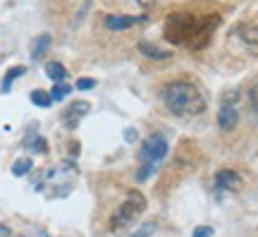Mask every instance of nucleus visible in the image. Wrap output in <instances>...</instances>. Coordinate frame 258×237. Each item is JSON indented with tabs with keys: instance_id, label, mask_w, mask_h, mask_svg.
Returning a JSON list of instances; mask_svg holds the SVG:
<instances>
[{
	"instance_id": "nucleus-4",
	"label": "nucleus",
	"mask_w": 258,
	"mask_h": 237,
	"mask_svg": "<svg viewBox=\"0 0 258 237\" xmlns=\"http://www.w3.org/2000/svg\"><path fill=\"white\" fill-rule=\"evenodd\" d=\"M237 99L239 93L237 91H227L222 96L220 110H218V125L222 129H234L237 122H239V110H237Z\"/></svg>"
},
{
	"instance_id": "nucleus-19",
	"label": "nucleus",
	"mask_w": 258,
	"mask_h": 237,
	"mask_svg": "<svg viewBox=\"0 0 258 237\" xmlns=\"http://www.w3.org/2000/svg\"><path fill=\"white\" fill-rule=\"evenodd\" d=\"M93 86H96V79H91V77H82V79L77 82V89H79V91H89Z\"/></svg>"
},
{
	"instance_id": "nucleus-22",
	"label": "nucleus",
	"mask_w": 258,
	"mask_h": 237,
	"mask_svg": "<svg viewBox=\"0 0 258 237\" xmlns=\"http://www.w3.org/2000/svg\"><path fill=\"white\" fill-rule=\"evenodd\" d=\"M34 151H46V139H41V137H36V141H34Z\"/></svg>"
},
{
	"instance_id": "nucleus-14",
	"label": "nucleus",
	"mask_w": 258,
	"mask_h": 237,
	"mask_svg": "<svg viewBox=\"0 0 258 237\" xmlns=\"http://www.w3.org/2000/svg\"><path fill=\"white\" fill-rule=\"evenodd\" d=\"M31 103H36L38 108H48L50 103H53V99H50V93H46V91H31Z\"/></svg>"
},
{
	"instance_id": "nucleus-18",
	"label": "nucleus",
	"mask_w": 258,
	"mask_h": 237,
	"mask_svg": "<svg viewBox=\"0 0 258 237\" xmlns=\"http://www.w3.org/2000/svg\"><path fill=\"white\" fill-rule=\"evenodd\" d=\"M153 170H156V165L144 163V165H141V170L137 173V180H139V182H144V180H148V177L153 175Z\"/></svg>"
},
{
	"instance_id": "nucleus-16",
	"label": "nucleus",
	"mask_w": 258,
	"mask_h": 237,
	"mask_svg": "<svg viewBox=\"0 0 258 237\" xmlns=\"http://www.w3.org/2000/svg\"><path fill=\"white\" fill-rule=\"evenodd\" d=\"M70 91H72V86H70V84H55V86H53V91H50V99L53 101H62L64 96H70Z\"/></svg>"
},
{
	"instance_id": "nucleus-1",
	"label": "nucleus",
	"mask_w": 258,
	"mask_h": 237,
	"mask_svg": "<svg viewBox=\"0 0 258 237\" xmlns=\"http://www.w3.org/2000/svg\"><path fill=\"white\" fill-rule=\"evenodd\" d=\"M218 24V17L206 19V17H194L189 12H175L170 15L165 22V34L170 41L175 43H184V46H201L206 38L211 36V31Z\"/></svg>"
},
{
	"instance_id": "nucleus-24",
	"label": "nucleus",
	"mask_w": 258,
	"mask_h": 237,
	"mask_svg": "<svg viewBox=\"0 0 258 237\" xmlns=\"http://www.w3.org/2000/svg\"><path fill=\"white\" fill-rule=\"evenodd\" d=\"M139 5H144V8H148V5H153V0H137Z\"/></svg>"
},
{
	"instance_id": "nucleus-8",
	"label": "nucleus",
	"mask_w": 258,
	"mask_h": 237,
	"mask_svg": "<svg viewBox=\"0 0 258 237\" xmlns=\"http://www.w3.org/2000/svg\"><path fill=\"white\" fill-rule=\"evenodd\" d=\"M144 17H122V15H108L105 17V27L110 29V31H122V29H129L139 24Z\"/></svg>"
},
{
	"instance_id": "nucleus-5",
	"label": "nucleus",
	"mask_w": 258,
	"mask_h": 237,
	"mask_svg": "<svg viewBox=\"0 0 258 237\" xmlns=\"http://www.w3.org/2000/svg\"><path fill=\"white\" fill-rule=\"evenodd\" d=\"M167 156V139L160 134V132H153L151 137L144 141V149H141V161L144 163L156 165L160 163Z\"/></svg>"
},
{
	"instance_id": "nucleus-2",
	"label": "nucleus",
	"mask_w": 258,
	"mask_h": 237,
	"mask_svg": "<svg viewBox=\"0 0 258 237\" xmlns=\"http://www.w3.org/2000/svg\"><path fill=\"white\" fill-rule=\"evenodd\" d=\"M167 110L177 115V118H194V115H201L206 110V96L201 93V89L191 82H170L163 91Z\"/></svg>"
},
{
	"instance_id": "nucleus-20",
	"label": "nucleus",
	"mask_w": 258,
	"mask_h": 237,
	"mask_svg": "<svg viewBox=\"0 0 258 237\" xmlns=\"http://www.w3.org/2000/svg\"><path fill=\"white\" fill-rule=\"evenodd\" d=\"M153 230H156V225H153V223H148V225H144V228L139 230V232H134L132 237H148V235H153Z\"/></svg>"
},
{
	"instance_id": "nucleus-21",
	"label": "nucleus",
	"mask_w": 258,
	"mask_h": 237,
	"mask_svg": "<svg viewBox=\"0 0 258 237\" xmlns=\"http://www.w3.org/2000/svg\"><path fill=\"white\" fill-rule=\"evenodd\" d=\"M191 237H213V228H208V225H201V228L194 230Z\"/></svg>"
},
{
	"instance_id": "nucleus-15",
	"label": "nucleus",
	"mask_w": 258,
	"mask_h": 237,
	"mask_svg": "<svg viewBox=\"0 0 258 237\" xmlns=\"http://www.w3.org/2000/svg\"><path fill=\"white\" fill-rule=\"evenodd\" d=\"M31 158H19L17 163L12 165V175H15V177H22V175H27L29 170H31Z\"/></svg>"
},
{
	"instance_id": "nucleus-11",
	"label": "nucleus",
	"mask_w": 258,
	"mask_h": 237,
	"mask_svg": "<svg viewBox=\"0 0 258 237\" xmlns=\"http://www.w3.org/2000/svg\"><path fill=\"white\" fill-rule=\"evenodd\" d=\"M46 74L53 79V82H62L64 77H67V70H64V65L62 63H48L46 65Z\"/></svg>"
},
{
	"instance_id": "nucleus-25",
	"label": "nucleus",
	"mask_w": 258,
	"mask_h": 237,
	"mask_svg": "<svg viewBox=\"0 0 258 237\" xmlns=\"http://www.w3.org/2000/svg\"><path fill=\"white\" fill-rule=\"evenodd\" d=\"M124 137H127L129 141H134V139H137V132H127V134H124Z\"/></svg>"
},
{
	"instance_id": "nucleus-23",
	"label": "nucleus",
	"mask_w": 258,
	"mask_h": 237,
	"mask_svg": "<svg viewBox=\"0 0 258 237\" xmlns=\"http://www.w3.org/2000/svg\"><path fill=\"white\" fill-rule=\"evenodd\" d=\"M10 235V228L8 225H0V237H8Z\"/></svg>"
},
{
	"instance_id": "nucleus-9",
	"label": "nucleus",
	"mask_w": 258,
	"mask_h": 237,
	"mask_svg": "<svg viewBox=\"0 0 258 237\" xmlns=\"http://www.w3.org/2000/svg\"><path fill=\"white\" fill-rule=\"evenodd\" d=\"M89 108H91V106H89V103H84V101L72 103V106L67 108V113H64V122H67L70 127H77V122H79V120L89 113Z\"/></svg>"
},
{
	"instance_id": "nucleus-10",
	"label": "nucleus",
	"mask_w": 258,
	"mask_h": 237,
	"mask_svg": "<svg viewBox=\"0 0 258 237\" xmlns=\"http://www.w3.org/2000/svg\"><path fill=\"white\" fill-rule=\"evenodd\" d=\"M48 46H50V36H48V34L38 36L36 41L31 43V58H34V60H41V55L48 51Z\"/></svg>"
},
{
	"instance_id": "nucleus-12",
	"label": "nucleus",
	"mask_w": 258,
	"mask_h": 237,
	"mask_svg": "<svg viewBox=\"0 0 258 237\" xmlns=\"http://www.w3.org/2000/svg\"><path fill=\"white\" fill-rule=\"evenodd\" d=\"M139 48H141V53L148 55V58H153V60H165V58H170V51H160V48L151 46V43H139Z\"/></svg>"
},
{
	"instance_id": "nucleus-7",
	"label": "nucleus",
	"mask_w": 258,
	"mask_h": 237,
	"mask_svg": "<svg viewBox=\"0 0 258 237\" xmlns=\"http://www.w3.org/2000/svg\"><path fill=\"white\" fill-rule=\"evenodd\" d=\"M239 184H241V177L234 173V170H227V168H225V170H218V173H215V187H218V189H237Z\"/></svg>"
},
{
	"instance_id": "nucleus-6",
	"label": "nucleus",
	"mask_w": 258,
	"mask_h": 237,
	"mask_svg": "<svg viewBox=\"0 0 258 237\" xmlns=\"http://www.w3.org/2000/svg\"><path fill=\"white\" fill-rule=\"evenodd\" d=\"M237 38L249 51L258 53V24H241V27H237Z\"/></svg>"
},
{
	"instance_id": "nucleus-13",
	"label": "nucleus",
	"mask_w": 258,
	"mask_h": 237,
	"mask_svg": "<svg viewBox=\"0 0 258 237\" xmlns=\"http://www.w3.org/2000/svg\"><path fill=\"white\" fill-rule=\"evenodd\" d=\"M22 74H27V67H22V65H17V67H12V70H8V74H5V79H3V91H10V86H12V82H15L17 77H22Z\"/></svg>"
},
{
	"instance_id": "nucleus-3",
	"label": "nucleus",
	"mask_w": 258,
	"mask_h": 237,
	"mask_svg": "<svg viewBox=\"0 0 258 237\" xmlns=\"http://www.w3.org/2000/svg\"><path fill=\"white\" fill-rule=\"evenodd\" d=\"M144 209H146V197L141 194V192H137V189H132L127 194V199L120 204V209L112 213V225L110 228L112 230H120V228H124V225H129L132 220H137L141 213H144Z\"/></svg>"
},
{
	"instance_id": "nucleus-17",
	"label": "nucleus",
	"mask_w": 258,
	"mask_h": 237,
	"mask_svg": "<svg viewBox=\"0 0 258 237\" xmlns=\"http://www.w3.org/2000/svg\"><path fill=\"white\" fill-rule=\"evenodd\" d=\"M249 103L253 108V113H258V79L249 86Z\"/></svg>"
}]
</instances>
